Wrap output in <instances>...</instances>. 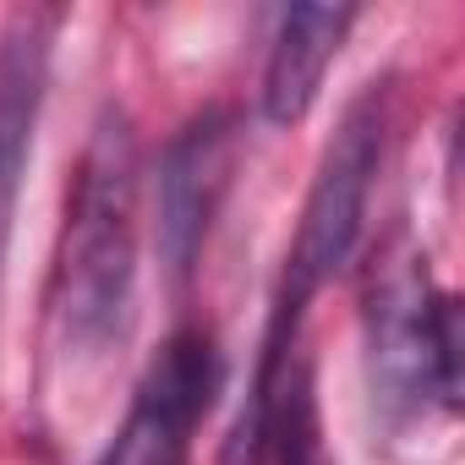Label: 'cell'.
<instances>
[{"label": "cell", "mask_w": 465, "mask_h": 465, "mask_svg": "<svg viewBox=\"0 0 465 465\" xmlns=\"http://www.w3.org/2000/svg\"><path fill=\"white\" fill-rule=\"evenodd\" d=\"M50 12H17L12 28L0 34V296H6V252H12V219H17V192L45 104V77H50Z\"/></svg>", "instance_id": "cell-5"}, {"label": "cell", "mask_w": 465, "mask_h": 465, "mask_svg": "<svg viewBox=\"0 0 465 465\" xmlns=\"http://www.w3.org/2000/svg\"><path fill=\"white\" fill-rule=\"evenodd\" d=\"M230 164H236V121L224 110H208L203 121H192L159 164V247L175 274L192 269L208 236L213 208L230 186Z\"/></svg>", "instance_id": "cell-4"}, {"label": "cell", "mask_w": 465, "mask_h": 465, "mask_svg": "<svg viewBox=\"0 0 465 465\" xmlns=\"http://www.w3.org/2000/svg\"><path fill=\"white\" fill-rule=\"evenodd\" d=\"M351 23H356L351 6H291L280 17L274 50L263 66V115L274 126H296L318 104V88H323Z\"/></svg>", "instance_id": "cell-6"}, {"label": "cell", "mask_w": 465, "mask_h": 465, "mask_svg": "<svg viewBox=\"0 0 465 465\" xmlns=\"http://www.w3.org/2000/svg\"><path fill=\"white\" fill-rule=\"evenodd\" d=\"M219 394V351L203 329H181L164 340L153 367L143 372L126 421L115 427L99 465H186L192 432Z\"/></svg>", "instance_id": "cell-3"}, {"label": "cell", "mask_w": 465, "mask_h": 465, "mask_svg": "<svg viewBox=\"0 0 465 465\" xmlns=\"http://www.w3.org/2000/svg\"><path fill=\"white\" fill-rule=\"evenodd\" d=\"M137 291V143L126 115H104L66 192L55 258V334L66 356H104L132 329Z\"/></svg>", "instance_id": "cell-1"}, {"label": "cell", "mask_w": 465, "mask_h": 465, "mask_svg": "<svg viewBox=\"0 0 465 465\" xmlns=\"http://www.w3.org/2000/svg\"><path fill=\"white\" fill-rule=\"evenodd\" d=\"M367 351H372V389L389 405L454 411L465 378V323L460 302L438 291L416 252H400L372 280L367 302Z\"/></svg>", "instance_id": "cell-2"}]
</instances>
